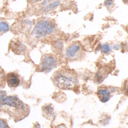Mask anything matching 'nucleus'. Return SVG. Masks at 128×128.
<instances>
[{
  "label": "nucleus",
  "mask_w": 128,
  "mask_h": 128,
  "mask_svg": "<svg viewBox=\"0 0 128 128\" xmlns=\"http://www.w3.org/2000/svg\"><path fill=\"white\" fill-rule=\"evenodd\" d=\"M7 113L14 120L19 121L28 115L30 107L22 102L17 97L6 96L0 104V111Z\"/></svg>",
  "instance_id": "nucleus-1"
},
{
  "label": "nucleus",
  "mask_w": 128,
  "mask_h": 128,
  "mask_svg": "<svg viewBox=\"0 0 128 128\" xmlns=\"http://www.w3.org/2000/svg\"><path fill=\"white\" fill-rule=\"evenodd\" d=\"M52 78L54 84L61 89H71L78 83L76 72L67 67H62L57 70L52 76Z\"/></svg>",
  "instance_id": "nucleus-2"
},
{
  "label": "nucleus",
  "mask_w": 128,
  "mask_h": 128,
  "mask_svg": "<svg viewBox=\"0 0 128 128\" xmlns=\"http://www.w3.org/2000/svg\"><path fill=\"white\" fill-rule=\"evenodd\" d=\"M56 25L53 21L49 19H42L38 21L32 32V35L37 38L52 34L55 31Z\"/></svg>",
  "instance_id": "nucleus-3"
},
{
  "label": "nucleus",
  "mask_w": 128,
  "mask_h": 128,
  "mask_svg": "<svg viewBox=\"0 0 128 128\" xmlns=\"http://www.w3.org/2000/svg\"><path fill=\"white\" fill-rule=\"evenodd\" d=\"M58 60L55 55L48 54L43 56L41 60L40 64L38 66L40 72L48 73L57 66Z\"/></svg>",
  "instance_id": "nucleus-4"
},
{
  "label": "nucleus",
  "mask_w": 128,
  "mask_h": 128,
  "mask_svg": "<svg viewBox=\"0 0 128 128\" xmlns=\"http://www.w3.org/2000/svg\"><path fill=\"white\" fill-rule=\"evenodd\" d=\"M84 49L78 42L71 44L66 50V56L70 61L80 60L84 57Z\"/></svg>",
  "instance_id": "nucleus-5"
},
{
  "label": "nucleus",
  "mask_w": 128,
  "mask_h": 128,
  "mask_svg": "<svg viewBox=\"0 0 128 128\" xmlns=\"http://www.w3.org/2000/svg\"><path fill=\"white\" fill-rule=\"evenodd\" d=\"M115 92V88H108V87H100L98 88V96L99 97L102 102H107L110 100L112 96L113 93H114Z\"/></svg>",
  "instance_id": "nucleus-6"
},
{
  "label": "nucleus",
  "mask_w": 128,
  "mask_h": 128,
  "mask_svg": "<svg viewBox=\"0 0 128 128\" xmlns=\"http://www.w3.org/2000/svg\"><path fill=\"white\" fill-rule=\"evenodd\" d=\"M6 81L8 86L11 88H16L19 86V77L17 74L15 73H9L6 75Z\"/></svg>",
  "instance_id": "nucleus-7"
},
{
  "label": "nucleus",
  "mask_w": 128,
  "mask_h": 128,
  "mask_svg": "<svg viewBox=\"0 0 128 128\" xmlns=\"http://www.w3.org/2000/svg\"><path fill=\"white\" fill-rule=\"evenodd\" d=\"M10 27L5 20L0 18V35L7 32L9 30Z\"/></svg>",
  "instance_id": "nucleus-8"
},
{
  "label": "nucleus",
  "mask_w": 128,
  "mask_h": 128,
  "mask_svg": "<svg viewBox=\"0 0 128 128\" xmlns=\"http://www.w3.org/2000/svg\"><path fill=\"white\" fill-rule=\"evenodd\" d=\"M42 112L44 114V115L46 116H52V112H53V108L52 106H45L42 108Z\"/></svg>",
  "instance_id": "nucleus-9"
},
{
  "label": "nucleus",
  "mask_w": 128,
  "mask_h": 128,
  "mask_svg": "<svg viewBox=\"0 0 128 128\" xmlns=\"http://www.w3.org/2000/svg\"><path fill=\"white\" fill-rule=\"evenodd\" d=\"M100 50L103 53H108V52H110V51L111 50V47L110 46L109 44H103L100 47Z\"/></svg>",
  "instance_id": "nucleus-10"
},
{
  "label": "nucleus",
  "mask_w": 128,
  "mask_h": 128,
  "mask_svg": "<svg viewBox=\"0 0 128 128\" xmlns=\"http://www.w3.org/2000/svg\"><path fill=\"white\" fill-rule=\"evenodd\" d=\"M8 124L5 120L0 119V128H8Z\"/></svg>",
  "instance_id": "nucleus-11"
},
{
  "label": "nucleus",
  "mask_w": 128,
  "mask_h": 128,
  "mask_svg": "<svg viewBox=\"0 0 128 128\" xmlns=\"http://www.w3.org/2000/svg\"><path fill=\"white\" fill-rule=\"evenodd\" d=\"M6 96V92L4 91V90H0V104H1V102H2V99H4Z\"/></svg>",
  "instance_id": "nucleus-12"
},
{
  "label": "nucleus",
  "mask_w": 128,
  "mask_h": 128,
  "mask_svg": "<svg viewBox=\"0 0 128 128\" xmlns=\"http://www.w3.org/2000/svg\"><path fill=\"white\" fill-rule=\"evenodd\" d=\"M54 47H57V49H58V50H62V44L61 43V42H56Z\"/></svg>",
  "instance_id": "nucleus-13"
},
{
  "label": "nucleus",
  "mask_w": 128,
  "mask_h": 128,
  "mask_svg": "<svg viewBox=\"0 0 128 128\" xmlns=\"http://www.w3.org/2000/svg\"><path fill=\"white\" fill-rule=\"evenodd\" d=\"M4 77V72L1 66H0V80H3Z\"/></svg>",
  "instance_id": "nucleus-14"
},
{
  "label": "nucleus",
  "mask_w": 128,
  "mask_h": 128,
  "mask_svg": "<svg viewBox=\"0 0 128 128\" xmlns=\"http://www.w3.org/2000/svg\"><path fill=\"white\" fill-rule=\"evenodd\" d=\"M113 0H106L104 2V5L105 6H111Z\"/></svg>",
  "instance_id": "nucleus-15"
},
{
  "label": "nucleus",
  "mask_w": 128,
  "mask_h": 128,
  "mask_svg": "<svg viewBox=\"0 0 128 128\" xmlns=\"http://www.w3.org/2000/svg\"><path fill=\"white\" fill-rule=\"evenodd\" d=\"M43 1V0H30L31 2H41V1Z\"/></svg>",
  "instance_id": "nucleus-16"
}]
</instances>
